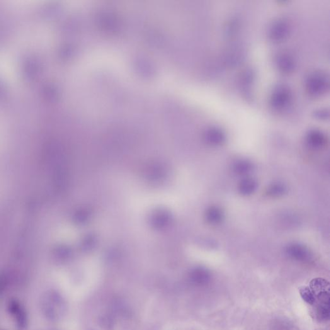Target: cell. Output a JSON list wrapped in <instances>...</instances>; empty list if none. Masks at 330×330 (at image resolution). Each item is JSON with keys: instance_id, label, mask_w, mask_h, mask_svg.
Wrapping results in <instances>:
<instances>
[{"instance_id": "9", "label": "cell", "mask_w": 330, "mask_h": 330, "mask_svg": "<svg viewBox=\"0 0 330 330\" xmlns=\"http://www.w3.org/2000/svg\"><path fill=\"white\" fill-rule=\"evenodd\" d=\"M257 183L255 179L252 178H245L242 180L239 184V190L242 195L249 196L256 190Z\"/></svg>"}, {"instance_id": "4", "label": "cell", "mask_w": 330, "mask_h": 330, "mask_svg": "<svg viewBox=\"0 0 330 330\" xmlns=\"http://www.w3.org/2000/svg\"><path fill=\"white\" fill-rule=\"evenodd\" d=\"M277 67L283 73H290L295 67L294 58L287 52L279 53L276 58Z\"/></svg>"}, {"instance_id": "8", "label": "cell", "mask_w": 330, "mask_h": 330, "mask_svg": "<svg viewBox=\"0 0 330 330\" xmlns=\"http://www.w3.org/2000/svg\"><path fill=\"white\" fill-rule=\"evenodd\" d=\"M310 288L314 293L315 297L324 293H330L329 283L324 279H314L310 283Z\"/></svg>"}, {"instance_id": "7", "label": "cell", "mask_w": 330, "mask_h": 330, "mask_svg": "<svg viewBox=\"0 0 330 330\" xmlns=\"http://www.w3.org/2000/svg\"><path fill=\"white\" fill-rule=\"evenodd\" d=\"M326 136L322 131L317 129L310 130L307 133V142L310 147L320 149L326 143Z\"/></svg>"}, {"instance_id": "2", "label": "cell", "mask_w": 330, "mask_h": 330, "mask_svg": "<svg viewBox=\"0 0 330 330\" xmlns=\"http://www.w3.org/2000/svg\"><path fill=\"white\" fill-rule=\"evenodd\" d=\"M292 100V92L288 86L279 85L273 89L270 96V104L276 110L287 108Z\"/></svg>"}, {"instance_id": "13", "label": "cell", "mask_w": 330, "mask_h": 330, "mask_svg": "<svg viewBox=\"0 0 330 330\" xmlns=\"http://www.w3.org/2000/svg\"><path fill=\"white\" fill-rule=\"evenodd\" d=\"M287 191L285 184L280 183H276L271 184L268 188V194L271 197H280L283 196Z\"/></svg>"}, {"instance_id": "6", "label": "cell", "mask_w": 330, "mask_h": 330, "mask_svg": "<svg viewBox=\"0 0 330 330\" xmlns=\"http://www.w3.org/2000/svg\"><path fill=\"white\" fill-rule=\"evenodd\" d=\"M286 252L289 256L298 261H307L311 256L307 247L298 243L289 244Z\"/></svg>"}, {"instance_id": "15", "label": "cell", "mask_w": 330, "mask_h": 330, "mask_svg": "<svg viewBox=\"0 0 330 330\" xmlns=\"http://www.w3.org/2000/svg\"><path fill=\"white\" fill-rule=\"evenodd\" d=\"M315 117L317 118L324 120V119L328 118L329 113L328 111L325 110V109H321V110L315 112Z\"/></svg>"}, {"instance_id": "14", "label": "cell", "mask_w": 330, "mask_h": 330, "mask_svg": "<svg viewBox=\"0 0 330 330\" xmlns=\"http://www.w3.org/2000/svg\"><path fill=\"white\" fill-rule=\"evenodd\" d=\"M299 293L302 299L306 302L312 305L314 304L315 302V297L314 293H313L309 287H308V286H302V287L299 288Z\"/></svg>"}, {"instance_id": "5", "label": "cell", "mask_w": 330, "mask_h": 330, "mask_svg": "<svg viewBox=\"0 0 330 330\" xmlns=\"http://www.w3.org/2000/svg\"><path fill=\"white\" fill-rule=\"evenodd\" d=\"M205 138L208 144L213 146H219L225 143L226 134L222 128L212 127L206 130Z\"/></svg>"}, {"instance_id": "12", "label": "cell", "mask_w": 330, "mask_h": 330, "mask_svg": "<svg viewBox=\"0 0 330 330\" xmlns=\"http://www.w3.org/2000/svg\"><path fill=\"white\" fill-rule=\"evenodd\" d=\"M315 315L318 319L321 321L328 320L330 315L329 304L319 303L315 308Z\"/></svg>"}, {"instance_id": "3", "label": "cell", "mask_w": 330, "mask_h": 330, "mask_svg": "<svg viewBox=\"0 0 330 330\" xmlns=\"http://www.w3.org/2000/svg\"><path fill=\"white\" fill-rule=\"evenodd\" d=\"M290 25L287 21L283 19L274 21L269 26L268 36L270 40L281 41L287 38L290 33Z\"/></svg>"}, {"instance_id": "1", "label": "cell", "mask_w": 330, "mask_h": 330, "mask_svg": "<svg viewBox=\"0 0 330 330\" xmlns=\"http://www.w3.org/2000/svg\"><path fill=\"white\" fill-rule=\"evenodd\" d=\"M329 82L328 76L324 72H314L306 79V89L312 96H322L328 90Z\"/></svg>"}, {"instance_id": "16", "label": "cell", "mask_w": 330, "mask_h": 330, "mask_svg": "<svg viewBox=\"0 0 330 330\" xmlns=\"http://www.w3.org/2000/svg\"><path fill=\"white\" fill-rule=\"evenodd\" d=\"M92 330V329H91Z\"/></svg>"}, {"instance_id": "11", "label": "cell", "mask_w": 330, "mask_h": 330, "mask_svg": "<svg viewBox=\"0 0 330 330\" xmlns=\"http://www.w3.org/2000/svg\"><path fill=\"white\" fill-rule=\"evenodd\" d=\"M253 169V164L247 160H239L234 164V170L237 174L244 175L250 173Z\"/></svg>"}, {"instance_id": "10", "label": "cell", "mask_w": 330, "mask_h": 330, "mask_svg": "<svg viewBox=\"0 0 330 330\" xmlns=\"http://www.w3.org/2000/svg\"><path fill=\"white\" fill-rule=\"evenodd\" d=\"M206 218L210 224H219L223 219V213L220 208L213 206L206 212Z\"/></svg>"}]
</instances>
